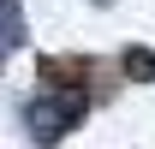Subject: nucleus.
Wrapping results in <instances>:
<instances>
[{
	"label": "nucleus",
	"instance_id": "nucleus-1",
	"mask_svg": "<svg viewBox=\"0 0 155 149\" xmlns=\"http://www.w3.org/2000/svg\"><path fill=\"white\" fill-rule=\"evenodd\" d=\"M84 108H90V95H84V90H42L36 101L24 108V125H30L36 143H60V137L84 119Z\"/></svg>",
	"mask_w": 155,
	"mask_h": 149
},
{
	"label": "nucleus",
	"instance_id": "nucleus-3",
	"mask_svg": "<svg viewBox=\"0 0 155 149\" xmlns=\"http://www.w3.org/2000/svg\"><path fill=\"white\" fill-rule=\"evenodd\" d=\"M125 72H131V78H155V54L131 48V54H125Z\"/></svg>",
	"mask_w": 155,
	"mask_h": 149
},
{
	"label": "nucleus",
	"instance_id": "nucleus-2",
	"mask_svg": "<svg viewBox=\"0 0 155 149\" xmlns=\"http://www.w3.org/2000/svg\"><path fill=\"white\" fill-rule=\"evenodd\" d=\"M12 48H24V6L18 0H0V60Z\"/></svg>",
	"mask_w": 155,
	"mask_h": 149
}]
</instances>
